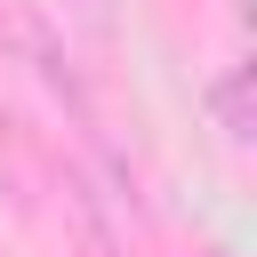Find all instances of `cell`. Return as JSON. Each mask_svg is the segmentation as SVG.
Instances as JSON below:
<instances>
[{
	"mask_svg": "<svg viewBox=\"0 0 257 257\" xmlns=\"http://www.w3.org/2000/svg\"><path fill=\"white\" fill-rule=\"evenodd\" d=\"M209 120L225 128V145H249L257 137V64H225L209 80Z\"/></svg>",
	"mask_w": 257,
	"mask_h": 257,
	"instance_id": "6da1fadb",
	"label": "cell"
},
{
	"mask_svg": "<svg viewBox=\"0 0 257 257\" xmlns=\"http://www.w3.org/2000/svg\"><path fill=\"white\" fill-rule=\"evenodd\" d=\"M209 257H233V249H209Z\"/></svg>",
	"mask_w": 257,
	"mask_h": 257,
	"instance_id": "7a4b0ae2",
	"label": "cell"
}]
</instances>
